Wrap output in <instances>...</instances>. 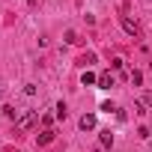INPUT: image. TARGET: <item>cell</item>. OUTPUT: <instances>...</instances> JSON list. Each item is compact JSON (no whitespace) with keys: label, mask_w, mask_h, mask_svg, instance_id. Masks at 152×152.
I'll list each match as a JSON object with an SVG mask.
<instances>
[{"label":"cell","mask_w":152,"mask_h":152,"mask_svg":"<svg viewBox=\"0 0 152 152\" xmlns=\"http://www.w3.org/2000/svg\"><path fill=\"white\" fill-rule=\"evenodd\" d=\"M90 63H96V54H84L81 57V66H90Z\"/></svg>","instance_id":"30bf717a"},{"label":"cell","mask_w":152,"mask_h":152,"mask_svg":"<svg viewBox=\"0 0 152 152\" xmlns=\"http://www.w3.org/2000/svg\"><path fill=\"white\" fill-rule=\"evenodd\" d=\"M57 119H66V104H57Z\"/></svg>","instance_id":"8fae6325"},{"label":"cell","mask_w":152,"mask_h":152,"mask_svg":"<svg viewBox=\"0 0 152 152\" xmlns=\"http://www.w3.org/2000/svg\"><path fill=\"white\" fill-rule=\"evenodd\" d=\"M99 140H102V146H110V143H113V134H110V131H102Z\"/></svg>","instance_id":"9c48e42d"},{"label":"cell","mask_w":152,"mask_h":152,"mask_svg":"<svg viewBox=\"0 0 152 152\" xmlns=\"http://www.w3.org/2000/svg\"><path fill=\"white\" fill-rule=\"evenodd\" d=\"M36 119H39V110H30V113H24V116H18V122H15V128H18V131H30V128L36 125Z\"/></svg>","instance_id":"6da1fadb"},{"label":"cell","mask_w":152,"mask_h":152,"mask_svg":"<svg viewBox=\"0 0 152 152\" xmlns=\"http://www.w3.org/2000/svg\"><path fill=\"white\" fill-rule=\"evenodd\" d=\"M3 113H6V116H9L12 122H18V110H15L12 104H6V107H3Z\"/></svg>","instance_id":"52a82bcc"},{"label":"cell","mask_w":152,"mask_h":152,"mask_svg":"<svg viewBox=\"0 0 152 152\" xmlns=\"http://www.w3.org/2000/svg\"><path fill=\"white\" fill-rule=\"evenodd\" d=\"M54 140V128H45L42 134H36V146H48Z\"/></svg>","instance_id":"7a4b0ae2"},{"label":"cell","mask_w":152,"mask_h":152,"mask_svg":"<svg viewBox=\"0 0 152 152\" xmlns=\"http://www.w3.org/2000/svg\"><path fill=\"white\" fill-rule=\"evenodd\" d=\"M122 30H125L128 36H137V24H134L131 18H122Z\"/></svg>","instance_id":"5b68a950"},{"label":"cell","mask_w":152,"mask_h":152,"mask_svg":"<svg viewBox=\"0 0 152 152\" xmlns=\"http://www.w3.org/2000/svg\"><path fill=\"white\" fill-rule=\"evenodd\" d=\"M81 128H84V131L96 128V113H84V116H81Z\"/></svg>","instance_id":"3957f363"},{"label":"cell","mask_w":152,"mask_h":152,"mask_svg":"<svg viewBox=\"0 0 152 152\" xmlns=\"http://www.w3.org/2000/svg\"><path fill=\"white\" fill-rule=\"evenodd\" d=\"M81 81H84V87H93V84H99V78H96L93 72H84V78H81Z\"/></svg>","instance_id":"8992f818"},{"label":"cell","mask_w":152,"mask_h":152,"mask_svg":"<svg viewBox=\"0 0 152 152\" xmlns=\"http://www.w3.org/2000/svg\"><path fill=\"white\" fill-rule=\"evenodd\" d=\"M143 104H146V107H152V90H149V93H143Z\"/></svg>","instance_id":"7c38bea8"},{"label":"cell","mask_w":152,"mask_h":152,"mask_svg":"<svg viewBox=\"0 0 152 152\" xmlns=\"http://www.w3.org/2000/svg\"><path fill=\"white\" fill-rule=\"evenodd\" d=\"M99 87H102V90H110V87H113V75H110V72L99 75Z\"/></svg>","instance_id":"277c9868"},{"label":"cell","mask_w":152,"mask_h":152,"mask_svg":"<svg viewBox=\"0 0 152 152\" xmlns=\"http://www.w3.org/2000/svg\"><path fill=\"white\" fill-rule=\"evenodd\" d=\"M131 84H134V87H140V84H143V72H137V69L131 72Z\"/></svg>","instance_id":"ba28073f"}]
</instances>
